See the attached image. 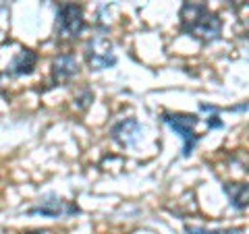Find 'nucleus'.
<instances>
[{
	"label": "nucleus",
	"instance_id": "obj_9",
	"mask_svg": "<svg viewBox=\"0 0 249 234\" xmlns=\"http://www.w3.org/2000/svg\"><path fill=\"white\" fill-rule=\"evenodd\" d=\"M224 193L231 201V205L239 209V212H245L247 209V195H249V189L245 183H229V184H222Z\"/></svg>",
	"mask_w": 249,
	"mask_h": 234
},
{
	"label": "nucleus",
	"instance_id": "obj_7",
	"mask_svg": "<svg viewBox=\"0 0 249 234\" xmlns=\"http://www.w3.org/2000/svg\"><path fill=\"white\" fill-rule=\"evenodd\" d=\"M77 71H79V67H77V58L73 54H60L52 62V83L65 85L77 75Z\"/></svg>",
	"mask_w": 249,
	"mask_h": 234
},
{
	"label": "nucleus",
	"instance_id": "obj_2",
	"mask_svg": "<svg viewBox=\"0 0 249 234\" xmlns=\"http://www.w3.org/2000/svg\"><path fill=\"white\" fill-rule=\"evenodd\" d=\"M197 120L199 118L196 114H181V112H164L162 114V122L168 124V127L183 139V150H181L183 158H189L193 153V150H196L197 141H199V135L193 131Z\"/></svg>",
	"mask_w": 249,
	"mask_h": 234
},
{
	"label": "nucleus",
	"instance_id": "obj_13",
	"mask_svg": "<svg viewBox=\"0 0 249 234\" xmlns=\"http://www.w3.org/2000/svg\"><path fill=\"white\" fill-rule=\"evenodd\" d=\"M27 234H50L48 230H36V232H27Z\"/></svg>",
	"mask_w": 249,
	"mask_h": 234
},
{
	"label": "nucleus",
	"instance_id": "obj_12",
	"mask_svg": "<svg viewBox=\"0 0 249 234\" xmlns=\"http://www.w3.org/2000/svg\"><path fill=\"white\" fill-rule=\"evenodd\" d=\"M224 127V122L222 120H218V116H210V120H208V129H222Z\"/></svg>",
	"mask_w": 249,
	"mask_h": 234
},
{
	"label": "nucleus",
	"instance_id": "obj_8",
	"mask_svg": "<svg viewBox=\"0 0 249 234\" xmlns=\"http://www.w3.org/2000/svg\"><path fill=\"white\" fill-rule=\"evenodd\" d=\"M36 62H37L36 52H34V50H29V48H23V50L17 54V56L11 60L6 75H9V77L31 75V73H34V68H36Z\"/></svg>",
	"mask_w": 249,
	"mask_h": 234
},
{
	"label": "nucleus",
	"instance_id": "obj_3",
	"mask_svg": "<svg viewBox=\"0 0 249 234\" xmlns=\"http://www.w3.org/2000/svg\"><path fill=\"white\" fill-rule=\"evenodd\" d=\"M85 27L83 9L75 2H65L56 11V35L62 40H75Z\"/></svg>",
	"mask_w": 249,
	"mask_h": 234
},
{
	"label": "nucleus",
	"instance_id": "obj_11",
	"mask_svg": "<svg viewBox=\"0 0 249 234\" xmlns=\"http://www.w3.org/2000/svg\"><path fill=\"white\" fill-rule=\"evenodd\" d=\"M91 100H93V93H91V91H85V93H83V98H77L75 102H77V106H79V108H85V106L91 102Z\"/></svg>",
	"mask_w": 249,
	"mask_h": 234
},
{
	"label": "nucleus",
	"instance_id": "obj_6",
	"mask_svg": "<svg viewBox=\"0 0 249 234\" xmlns=\"http://www.w3.org/2000/svg\"><path fill=\"white\" fill-rule=\"evenodd\" d=\"M110 135L121 147H133L137 143L139 135H142V124L135 118H124L119 124H114Z\"/></svg>",
	"mask_w": 249,
	"mask_h": 234
},
{
	"label": "nucleus",
	"instance_id": "obj_4",
	"mask_svg": "<svg viewBox=\"0 0 249 234\" xmlns=\"http://www.w3.org/2000/svg\"><path fill=\"white\" fill-rule=\"evenodd\" d=\"M88 65L93 71H104V68H110L116 65V56L112 52V44L106 40V37H93L88 44Z\"/></svg>",
	"mask_w": 249,
	"mask_h": 234
},
{
	"label": "nucleus",
	"instance_id": "obj_5",
	"mask_svg": "<svg viewBox=\"0 0 249 234\" xmlns=\"http://www.w3.org/2000/svg\"><path fill=\"white\" fill-rule=\"evenodd\" d=\"M29 216H42V217H62V216H73L79 214V207L73 203H67L62 199H46L40 205L29 207Z\"/></svg>",
	"mask_w": 249,
	"mask_h": 234
},
{
	"label": "nucleus",
	"instance_id": "obj_1",
	"mask_svg": "<svg viewBox=\"0 0 249 234\" xmlns=\"http://www.w3.org/2000/svg\"><path fill=\"white\" fill-rule=\"evenodd\" d=\"M178 17H181V29L185 33L197 37L204 44H212L220 37L222 21L218 19V15L208 11L206 6L185 2Z\"/></svg>",
	"mask_w": 249,
	"mask_h": 234
},
{
	"label": "nucleus",
	"instance_id": "obj_10",
	"mask_svg": "<svg viewBox=\"0 0 249 234\" xmlns=\"http://www.w3.org/2000/svg\"><path fill=\"white\" fill-rule=\"evenodd\" d=\"M187 234H243L241 228H227V230H206V228H197V226H185Z\"/></svg>",
	"mask_w": 249,
	"mask_h": 234
}]
</instances>
